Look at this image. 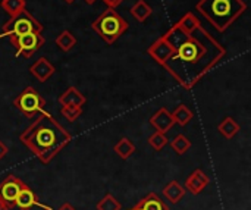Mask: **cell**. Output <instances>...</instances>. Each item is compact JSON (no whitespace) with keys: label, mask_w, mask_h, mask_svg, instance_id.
I'll use <instances>...</instances> for the list:
<instances>
[{"label":"cell","mask_w":251,"mask_h":210,"mask_svg":"<svg viewBox=\"0 0 251 210\" xmlns=\"http://www.w3.org/2000/svg\"><path fill=\"white\" fill-rule=\"evenodd\" d=\"M59 210H75V209H74L69 203H65V205H63V206H62Z\"/></svg>","instance_id":"cell-31"},{"label":"cell","mask_w":251,"mask_h":210,"mask_svg":"<svg viewBox=\"0 0 251 210\" xmlns=\"http://www.w3.org/2000/svg\"><path fill=\"white\" fill-rule=\"evenodd\" d=\"M122 1H125V0H103V3H104L107 7H112V9H116Z\"/></svg>","instance_id":"cell-28"},{"label":"cell","mask_w":251,"mask_h":210,"mask_svg":"<svg viewBox=\"0 0 251 210\" xmlns=\"http://www.w3.org/2000/svg\"><path fill=\"white\" fill-rule=\"evenodd\" d=\"M10 43L15 46L16 52H15V57L24 56V57H31L37 50H40L46 40L43 32H37V31H31V32H25L21 34L15 38H10Z\"/></svg>","instance_id":"cell-7"},{"label":"cell","mask_w":251,"mask_h":210,"mask_svg":"<svg viewBox=\"0 0 251 210\" xmlns=\"http://www.w3.org/2000/svg\"><path fill=\"white\" fill-rule=\"evenodd\" d=\"M185 191H187L185 187L181 185L178 181H171V183L163 188L162 194H163V197H165L171 205H176V203H179V202L184 199Z\"/></svg>","instance_id":"cell-16"},{"label":"cell","mask_w":251,"mask_h":210,"mask_svg":"<svg viewBox=\"0 0 251 210\" xmlns=\"http://www.w3.org/2000/svg\"><path fill=\"white\" fill-rule=\"evenodd\" d=\"M29 72L34 78H37L40 82H46L49 81L54 72H56V68L54 65L47 59V57H40L37 59L31 66H29Z\"/></svg>","instance_id":"cell-9"},{"label":"cell","mask_w":251,"mask_h":210,"mask_svg":"<svg viewBox=\"0 0 251 210\" xmlns=\"http://www.w3.org/2000/svg\"><path fill=\"white\" fill-rule=\"evenodd\" d=\"M71 134L49 113L41 112L19 135V141L43 163H50L69 143Z\"/></svg>","instance_id":"cell-2"},{"label":"cell","mask_w":251,"mask_h":210,"mask_svg":"<svg viewBox=\"0 0 251 210\" xmlns=\"http://www.w3.org/2000/svg\"><path fill=\"white\" fill-rule=\"evenodd\" d=\"M172 118H174V121H175V124H178V125H181V127H185V125H188L191 121H193V112H191V109L187 106V105H179V106H176L172 112Z\"/></svg>","instance_id":"cell-20"},{"label":"cell","mask_w":251,"mask_h":210,"mask_svg":"<svg viewBox=\"0 0 251 210\" xmlns=\"http://www.w3.org/2000/svg\"><path fill=\"white\" fill-rule=\"evenodd\" d=\"M0 7L9 16H15L19 12L26 9V1L25 0H0Z\"/></svg>","instance_id":"cell-23"},{"label":"cell","mask_w":251,"mask_h":210,"mask_svg":"<svg viewBox=\"0 0 251 210\" xmlns=\"http://www.w3.org/2000/svg\"><path fill=\"white\" fill-rule=\"evenodd\" d=\"M0 210H10V208H9V205L1 199V196H0Z\"/></svg>","instance_id":"cell-30"},{"label":"cell","mask_w":251,"mask_h":210,"mask_svg":"<svg viewBox=\"0 0 251 210\" xmlns=\"http://www.w3.org/2000/svg\"><path fill=\"white\" fill-rule=\"evenodd\" d=\"M56 46L62 50V52H71L75 46H76V37L69 31L65 29L62 31L57 37H56Z\"/></svg>","instance_id":"cell-21"},{"label":"cell","mask_w":251,"mask_h":210,"mask_svg":"<svg viewBox=\"0 0 251 210\" xmlns=\"http://www.w3.org/2000/svg\"><path fill=\"white\" fill-rule=\"evenodd\" d=\"M218 131L228 140H232L240 132V124L232 116H225L218 125Z\"/></svg>","instance_id":"cell-18"},{"label":"cell","mask_w":251,"mask_h":210,"mask_svg":"<svg viewBox=\"0 0 251 210\" xmlns=\"http://www.w3.org/2000/svg\"><path fill=\"white\" fill-rule=\"evenodd\" d=\"M150 125L159 131V132H168L169 130H172V127L175 125V121L172 118V113L166 109V107H160L151 118H150Z\"/></svg>","instance_id":"cell-11"},{"label":"cell","mask_w":251,"mask_h":210,"mask_svg":"<svg viewBox=\"0 0 251 210\" xmlns=\"http://www.w3.org/2000/svg\"><path fill=\"white\" fill-rule=\"evenodd\" d=\"M171 147L174 149V152L179 156L185 155L190 149H191V141L184 135V134H178L172 141H171Z\"/></svg>","instance_id":"cell-24"},{"label":"cell","mask_w":251,"mask_h":210,"mask_svg":"<svg viewBox=\"0 0 251 210\" xmlns=\"http://www.w3.org/2000/svg\"><path fill=\"white\" fill-rule=\"evenodd\" d=\"M162 37L172 49L162 66L185 90L196 87L226 54V49L203 25L191 32L174 25Z\"/></svg>","instance_id":"cell-1"},{"label":"cell","mask_w":251,"mask_h":210,"mask_svg":"<svg viewBox=\"0 0 251 210\" xmlns=\"http://www.w3.org/2000/svg\"><path fill=\"white\" fill-rule=\"evenodd\" d=\"M59 103L60 106H65V105H74V106H79L82 107L87 102L85 96L75 87H69L66 88L60 96H59Z\"/></svg>","instance_id":"cell-15"},{"label":"cell","mask_w":251,"mask_h":210,"mask_svg":"<svg viewBox=\"0 0 251 210\" xmlns=\"http://www.w3.org/2000/svg\"><path fill=\"white\" fill-rule=\"evenodd\" d=\"M7 152H9V149H7V146H6V144H4L3 141H0V160L6 158V155H7Z\"/></svg>","instance_id":"cell-29"},{"label":"cell","mask_w":251,"mask_h":210,"mask_svg":"<svg viewBox=\"0 0 251 210\" xmlns=\"http://www.w3.org/2000/svg\"><path fill=\"white\" fill-rule=\"evenodd\" d=\"M13 105L26 118H34L44 110L46 100L40 96V93L35 88L26 87L15 97Z\"/></svg>","instance_id":"cell-6"},{"label":"cell","mask_w":251,"mask_h":210,"mask_svg":"<svg viewBox=\"0 0 251 210\" xmlns=\"http://www.w3.org/2000/svg\"><path fill=\"white\" fill-rule=\"evenodd\" d=\"M97 210H122L121 203L116 200V197L113 194H106L101 200H99V203L96 205Z\"/></svg>","instance_id":"cell-25"},{"label":"cell","mask_w":251,"mask_h":210,"mask_svg":"<svg viewBox=\"0 0 251 210\" xmlns=\"http://www.w3.org/2000/svg\"><path fill=\"white\" fill-rule=\"evenodd\" d=\"M44 26L43 24H40V21H37L26 9L19 12L18 15L15 16H10L7 22L3 24V31L0 34V38L1 37H9L10 38H15L21 34H25V32H31V31H37V32H43Z\"/></svg>","instance_id":"cell-5"},{"label":"cell","mask_w":251,"mask_h":210,"mask_svg":"<svg viewBox=\"0 0 251 210\" xmlns=\"http://www.w3.org/2000/svg\"><path fill=\"white\" fill-rule=\"evenodd\" d=\"M91 28L107 44H113L118 38H121L128 31L129 25H128V21L122 15H119L115 9L107 7L94 19V22L91 24Z\"/></svg>","instance_id":"cell-4"},{"label":"cell","mask_w":251,"mask_h":210,"mask_svg":"<svg viewBox=\"0 0 251 210\" xmlns=\"http://www.w3.org/2000/svg\"><path fill=\"white\" fill-rule=\"evenodd\" d=\"M43 210H53V209H50V208H44Z\"/></svg>","instance_id":"cell-34"},{"label":"cell","mask_w":251,"mask_h":210,"mask_svg":"<svg viewBox=\"0 0 251 210\" xmlns=\"http://www.w3.org/2000/svg\"><path fill=\"white\" fill-rule=\"evenodd\" d=\"M171 44L163 38H157L149 49H147V53L151 56V59H154L159 65H163V62L169 57L171 54Z\"/></svg>","instance_id":"cell-12"},{"label":"cell","mask_w":251,"mask_h":210,"mask_svg":"<svg viewBox=\"0 0 251 210\" xmlns=\"http://www.w3.org/2000/svg\"><path fill=\"white\" fill-rule=\"evenodd\" d=\"M168 143H169V140H168V137H166L165 132L156 131V132H153V134L149 137V144H150L154 150H157V152H160Z\"/></svg>","instance_id":"cell-27"},{"label":"cell","mask_w":251,"mask_h":210,"mask_svg":"<svg viewBox=\"0 0 251 210\" xmlns=\"http://www.w3.org/2000/svg\"><path fill=\"white\" fill-rule=\"evenodd\" d=\"M34 206H38V208H41V209L46 208V206H43V205L38 203L35 193H34L28 185H25V187L19 191V194H18V197H16V200H15V208H18L19 210H29L32 209Z\"/></svg>","instance_id":"cell-13"},{"label":"cell","mask_w":251,"mask_h":210,"mask_svg":"<svg viewBox=\"0 0 251 210\" xmlns=\"http://www.w3.org/2000/svg\"><path fill=\"white\" fill-rule=\"evenodd\" d=\"M24 187H25V184L15 175H7L4 178V181L0 183V196L9 205L10 209L15 208V200Z\"/></svg>","instance_id":"cell-8"},{"label":"cell","mask_w":251,"mask_h":210,"mask_svg":"<svg viewBox=\"0 0 251 210\" xmlns=\"http://www.w3.org/2000/svg\"><path fill=\"white\" fill-rule=\"evenodd\" d=\"M113 150H115V153L122 159V160H126V159H129L134 153H135V144L129 140V138H126V137H122L115 146H113Z\"/></svg>","instance_id":"cell-19"},{"label":"cell","mask_w":251,"mask_h":210,"mask_svg":"<svg viewBox=\"0 0 251 210\" xmlns=\"http://www.w3.org/2000/svg\"><path fill=\"white\" fill-rule=\"evenodd\" d=\"M60 113L68 122H75L82 115V107L74 105H65L60 107Z\"/></svg>","instance_id":"cell-26"},{"label":"cell","mask_w":251,"mask_h":210,"mask_svg":"<svg viewBox=\"0 0 251 210\" xmlns=\"http://www.w3.org/2000/svg\"><path fill=\"white\" fill-rule=\"evenodd\" d=\"M65 3H68V4H72V3H75L76 0H63Z\"/></svg>","instance_id":"cell-32"},{"label":"cell","mask_w":251,"mask_h":210,"mask_svg":"<svg viewBox=\"0 0 251 210\" xmlns=\"http://www.w3.org/2000/svg\"><path fill=\"white\" fill-rule=\"evenodd\" d=\"M85 1H87V3H88V4H93V3H96V1H97V0H85Z\"/></svg>","instance_id":"cell-33"},{"label":"cell","mask_w":251,"mask_h":210,"mask_svg":"<svg viewBox=\"0 0 251 210\" xmlns=\"http://www.w3.org/2000/svg\"><path fill=\"white\" fill-rule=\"evenodd\" d=\"M196 9L212 26L224 32L247 10V3L244 0H200Z\"/></svg>","instance_id":"cell-3"},{"label":"cell","mask_w":251,"mask_h":210,"mask_svg":"<svg viewBox=\"0 0 251 210\" xmlns=\"http://www.w3.org/2000/svg\"><path fill=\"white\" fill-rule=\"evenodd\" d=\"M175 25H176L181 31H184V32H191V31H194L196 28H199V26L201 25V21H200L193 12H188V13H185Z\"/></svg>","instance_id":"cell-22"},{"label":"cell","mask_w":251,"mask_h":210,"mask_svg":"<svg viewBox=\"0 0 251 210\" xmlns=\"http://www.w3.org/2000/svg\"><path fill=\"white\" fill-rule=\"evenodd\" d=\"M129 210H169V206L156 193H149Z\"/></svg>","instance_id":"cell-14"},{"label":"cell","mask_w":251,"mask_h":210,"mask_svg":"<svg viewBox=\"0 0 251 210\" xmlns=\"http://www.w3.org/2000/svg\"><path fill=\"white\" fill-rule=\"evenodd\" d=\"M131 15L138 22H146L153 15V7L146 0H137L131 7Z\"/></svg>","instance_id":"cell-17"},{"label":"cell","mask_w":251,"mask_h":210,"mask_svg":"<svg viewBox=\"0 0 251 210\" xmlns=\"http://www.w3.org/2000/svg\"><path fill=\"white\" fill-rule=\"evenodd\" d=\"M210 184V178L209 175L201 171V169H196L194 172H191L188 175V178L185 180V190H188L191 194L197 196L201 191H204V188Z\"/></svg>","instance_id":"cell-10"}]
</instances>
